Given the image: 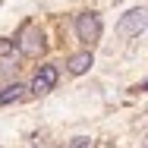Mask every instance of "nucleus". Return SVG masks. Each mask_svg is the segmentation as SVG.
Wrapping results in <instances>:
<instances>
[{"mask_svg":"<svg viewBox=\"0 0 148 148\" xmlns=\"http://www.w3.org/2000/svg\"><path fill=\"white\" fill-rule=\"evenodd\" d=\"M76 35H79V41L95 44V41L101 38V19H98L95 13H82V16L76 19Z\"/></svg>","mask_w":148,"mask_h":148,"instance_id":"f257e3e1","label":"nucleus"},{"mask_svg":"<svg viewBox=\"0 0 148 148\" xmlns=\"http://www.w3.org/2000/svg\"><path fill=\"white\" fill-rule=\"evenodd\" d=\"M145 25H148V13H145V10H129V13L120 19L117 32L123 35V38H132V35L145 32Z\"/></svg>","mask_w":148,"mask_h":148,"instance_id":"f03ea898","label":"nucleus"},{"mask_svg":"<svg viewBox=\"0 0 148 148\" xmlns=\"http://www.w3.org/2000/svg\"><path fill=\"white\" fill-rule=\"evenodd\" d=\"M57 85V66H41L38 73H35V79H32V91H38V95H44V91H51Z\"/></svg>","mask_w":148,"mask_h":148,"instance_id":"7ed1b4c3","label":"nucleus"},{"mask_svg":"<svg viewBox=\"0 0 148 148\" xmlns=\"http://www.w3.org/2000/svg\"><path fill=\"white\" fill-rule=\"evenodd\" d=\"M41 47H44L41 44V32L35 29V25H25V32H22V54L25 57H35Z\"/></svg>","mask_w":148,"mask_h":148,"instance_id":"20e7f679","label":"nucleus"},{"mask_svg":"<svg viewBox=\"0 0 148 148\" xmlns=\"http://www.w3.org/2000/svg\"><path fill=\"white\" fill-rule=\"evenodd\" d=\"M66 66H69V73H73V76H82V73L91 66V54H88V51H82V54H73Z\"/></svg>","mask_w":148,"mask_h":148,"instance_id":"39448f33","label":"nucleus"},{"mask_svg":"<svg viewBox=\"0 0 148 148\" xmlns=\"http://www.w3.org/2000/svg\"><path fill=\"white\" fill-rule=\"evenodd\" d=\"M22 91H25V85L13 82V85H6V88H3V95H0V101H3V104H13V101H19V98H22Z\"/></svg>","mask_w":148,"mask_h":148,"instance_id":"423d86ee","label":"nucleus"},{"mask_svg":"<svg viewBox=\"0 0 148 148\" xmlns=\"http://www.w3.org/2000/svg\"><path fill=\"white\" fill-rule=\"evenodd\" d=\"M73 148H91V142H88V139H76V142H73Z\"/></svg>","mask_w":148,"mask_h":148,"instance_id":"0eeeda50","label":"nucleus"},{"mask_svg":"<svg viewBox=\"0 0 148 148\" xmlns=\"http://www.w3.org/2000/svg\"><path fill=\"white\" fill-rule=\"evenodd\" d=\"M145 88H148V82H145Z\"/></svg>","mask_w":148,"mask_h":148,"instance_id":"6e6552de","label":"nucleus"}]
</instances>
